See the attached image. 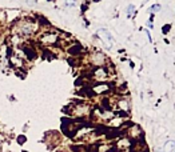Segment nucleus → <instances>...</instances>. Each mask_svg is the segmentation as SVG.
I'll return each mask as SVG.
<instances>
[{
	"instance_id": "nucleus-1",
	"label": "nucleus",
	"mask_w": 175,
	"mask_h": 152,
	"mask_svg": "<svg viewBox=\"0 0 175 152\" xmlns=\"http://www.w3.org/2000/svg\"><path fill=\"white\" fill-rule=\"evenodd\" d=\"M99 34L104 36V39L108 41V44H110V45H114V44H115V40H114V37L111 36V34H108V32H107L106 30H100V31H99Z\"/></svg>"
},
{
	"instance_id": "nucleus-2",
	"label": "nucleus",
	"mask_w": 175,
	"mask_h": 152,
	"mask_svg": "<svg viewBox=\"0 0 175 152\" xmlns=\"http://www.w3.org/2000/svg\"><path fill=\"white\" fill-rule=\"evenodd\" d=\"M174 148H175V143H174L172 140H168L167 143L164 144V151H166V152H171V151H175Z\"/></svg>"
},
{
	"instance_id": "nucleus-3",
	"label": "nucleus",
	"mask_w": 175,
	"mask_h": 152,
	"mask_svg": "<svg viewBox=\"0 0 175 152\" xmlns=\"http://www.w3.org/2000/svg\"><path fill=\"white\" fill-rule=\"evenodd\" d=\"M134 9H135V7L132 6V4H130V6L127 7V15H128V16H131V13L134 12Z\"/></svg>"
},
{
	"instance_id": "nucleus-4",
	"label": "nucleus",
	"mask_w": 175,
	"mask_h": 152,
	"mask_svg": "<svg viewBox=\"0 0 175 152\" xmlns=\"http://www.w3.org/2000/svg\"><path fill=\"white\" fill-rule=\"evenodd\" d=\"M78 51H80V45H76V47H74V48H71V49H70V54L74 55L75 52H78Z\"/></svg>"
},
{
	"instance_id": "nucleus-5",
	"label": "nucleus",
	"mask_w": 175,
	"mask_h": 152,
	"mask_svg": "<svg viewBox=\"0 0 175 152\" xmlns=\"http://www.w3.org/2000/svg\"><path fill=\"white\" fill-rule=\"evenodd\" d=\"M159 9H160V6L155 4V6H152V7L150 8V11H151V12H157V11H159Z\"/></svg>"
},
{
	"instance_id": "nucleus-6",
	"label": "nucleus",
	"mask_w": 175,
	"mask_h": 152,
	"mask_svg": "<svg viewBox=\"0 0 175 152\" xmlns=\"http://www.w3.org/2000/svg\"><path fill=\"white\" fill-rule=\"evenodd\" d=\"M65 2H67V6H71V7H74L75 4H76V3H75V0H65Z\"/></svg>"
},
{
	"instance_id": "nucleus-7",
	"label": "nucleus",
	"mask_w": 175,
	"mask_h": 152,
	"mask_svg": "<svg viewBox=\"0 0 175 152\" xmlns=\"http://www.w3.org/2000/svg\"><path fill=\"white\" fill-rule=\"evenodd\" d=\"M170 31V26H166V27H163V34H166V32Z\"/></svg>"
},
{
	"instance_id": "nucleus-8",
	"label": "nucleus",
	"mask_w": 175,
	"mask_h": 152,
	"mask_svg": "<svg viewBox=\"0 0 175 152\" xmlns=\"http://www.w3.org/2000/svg\"><path fill=\"white\" fill-rule=\"evenodd\" d=\"M147 26H148V28H152V27H154V26H152V23H151V21H148V24H147Z\"/></svg>"
},
{
	"instance_id": "nucleus-9",
	"label": "nucleus",
	"mask_w": 175,
	"mask_h": 152,
	"mask_svg": "<svg viewBox=\"0 0 175 152\" xmlns=\"http://www.w3.org/2000/svg\"><path fill=\"white\" fill-rule=\"evenodd\" d=\"M94 2H98V0H94Z\"/></svg>"
}]
</instances>
